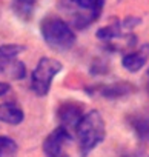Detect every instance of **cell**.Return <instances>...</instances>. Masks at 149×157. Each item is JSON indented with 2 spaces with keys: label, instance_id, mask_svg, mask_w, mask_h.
<instances>
[{
  "label": "cell",
  "instance_id": "6da1fadb",
  "mask_svg": "<svg viewBox=\"0 0 149 157\" xmlns=\"http://www.w3.org/2000/svg\"><path fill=\"white\" fill-rule=\"evenodd\" d=\"M74 134L77 139L80 157H88L106 137V125L100 111L91 109L85 113L74 129Z\"/></svg>",
  "mask_w": 149,
  "mask_h": 157
},
{
  "label": "cell",
  "instance_id": "7a4b0ae2",
  "mask_svg": "<svg viewBox=\"0 0 149 157\" xmlns=\"http://www.w3.org/2000/svg\"><path fill=\"white\" fill-rule=\"evenodd\" d=\"M58 8L69 14L72 28L85 29L103 13L105 0H57Z\"/></svg>",
  "mask_w": 149,
  "mask_h": 157
},
{
  "label": "cell",
  "instance_id": "3957f363",
  "mask_svg": "<svg viewBox=\"0 0 149 157\" xmlns=\"http://www.w3.org/2000/svg\"><path fill=\"white\" fill-rule=\"evenodd\" d=\"M40 33L46 45L54 51H68L76 43V33L72 26L55 16H46L40 22Z\"/></svg>",
  "mask_w": 149,
  "mask_h": 157
},
{
  "label": "cell",
  "instance_id": "277c9868",
  "mask_svg": "<svg viewBox=\"0 0 149 157\" xmlns=\"http://www.w3.org/2000/svg\"><path fill=\"white\" fill-rule=\"evenodd\" d=\"M63 69V65L52 57H43L39 60L37 66L31 74V90L35 96H46L52 85L54 77Z\"/></svg>",
  "mask_w": 149,
  "mask_h": 157
},
{
  "label": "cell",
  "instance_id": "5b68a950",
  "mask_svg": "<svg viewBox=\"0 0 149 157\" xmlns=\"http://www.w3.org/2000/svg\"><path fill=\"white\" fill-rule=\"evenodd\" d=\"M72 142V134L65 126H58L51 131L43 142L45 157H69L68 146Z\"/></svg>",
  "mask_w": 149,
  "mask_h": 157
},
{
  "label": "cell",
  "instance_id": "8992f818",
  "mask_svg": "<svg viewBox=\"0 0 149 157\" xmlns=\"http://www.w3.org/2000/svg\"><path fill=\"white\" fill-rule=\"evenodd\" d=\"M57 120L60 126H65L69 131H74L82 117L85 116V106L77 100H65L57 106Z\"/></svg>",
  "mask_w": 149,
  "mask_h": 157
},
{
  "label": "cell",
  "instance_id": "52a82bcc",
  "mask_svg": "<svg viewBox=\"0 0 149 157\" xmlns=\"http://www.w3.org/2000/svg\"><path fill=\"white\" fill-rule=\"evenodd\" d=\"M147 59H149V43L141 45L137 51L125 54L123 59H121V65H123V68L126 71L137 72V71H140L146 65Z\"/></svg>",
  "mask_w": 149,
  "mask_h": 157
},
{
  "label": "cell",
  "instance_id": "ba28073f",
  "mask_svg": "<svg viewBox=\"0 0 149 157\" xmlns=\"http://www.w3.org/2000/svg\"><path fill=\"white\" fill-rule=\"evenodd\" d=\"M128 125L140 142H149V113H135L128 117Z\"/></svg>",
  "mask_w": 149,
  "mask_h": 157
},
{
  "label": "cell",
  "instance_id": "9c48e42d",
  "mask_svg": "<svg viewBox=\"0 0 149 157\" xmlns=\"http://www.w3.org/2000/svg\"><path fill=\"white\" fill-rule=\"evenodd\" d=\"M135 91V86L128 82H115L111 85H102L99 86V94L106 99H120L125 96H129Z\"/></svg>",
  "mask_w": 149,
  "mask_h": 157
},
{
  "label": "cell",
  "instance_id": "30bf717a",
  "mask_svg": "<svg viewBox=\"0 0 149 157\" xmlns=\"http://www.w3.org/2000/svg\"><path fill=\"white\" fill-rule=\"evenodd\" d=\"M23 109L13 102L0 103V122L8 123V125H19L23 122Z\"/></svg>",
  "mask_w": 149,
  "mask_h": 157
},
{
  "label": "cell",
  "instance_id": "8fae6325",
  "mask_svg": "<svg viewBox=\"0 0 149 157\" xmlns=\"http://www.w3.org/2000/svg\"><path fill=\"white\" fill-rule=\"evenodd\" d=\"M39 0H11V8L16 17L22 22H29L34 17Z\"/></svg>",
  "mask_w": 149,
  "mask_h": 157
},
{
  "label": "cell",
  "instance_id": "7c38bea8",
  "mask_svg": "<svg viewBox=\"0 0 149 157\" xmlns=\"http://www.w3.org/2000/svg\"><path fill=\"white\" fill-rule=\"evenodd\" d=\"M95 36H97V39H100V40H103V42H112V40H115V39L126 37L125 28H123L121 22H118V20H115L114 23H111V25H108V26L100 28V29L95 33Z\"/></svg>",
  "mask_w": 149,
  "mask_h": 157
},
{
  "label": "cell",
  "instance_id": "4fadbf2b",
  "mask_svg": "<svg viewBox=\"0 0 149 157\" xmlns=\"http://www.w3.org/2000/svg\"><path fill=\"white\" fill-rule=\"evenodd\" d=\"M23 51H25V46L16 45V43H8V45H2V46H0V72H2L3 66L9 60L17 59L19 54H22Z\"/></svg>",
  "mask_w": 149,
  "mask_h": 157
},
{
  "label": "cell",
  "instance_id": "5bb4252c",
  "mask_svg": "<svg viewBox=\"0 0 149 157\" xmlns=\"http://www.w3.org/2000/svg\"><path fill=\"white\" fill-rule=\"evenodd\" d=\"M2 74H5L8 78L22 80V78L26 75V68H25L23 62H20L19 59H13V60H9V62L3 66Z\"/></svg>",
  "mask_w": 149,
  "mask_h": 157
},
{
  "label": "cell",
  "instance_id": "9a60e30c",
  "mask_svg": "<svg viewBox=\"0 0 149 157\" xmlns=\"http://www.w3.org/2000/svg\"><path fill=\"white\" fill-rule=\"evenodd\" d=\"M19 145L8 136H0V157H16Z\"/></svg>",
  "mask_w": 149,
  "mask_h": 157
},
{
  "label": "cell",
  "instance_id": "2e32d148",
  "mask_svg": "<svg viewBox=\"0 0 149 157\" xmlns=\"http://www.w3.org/2000/svg\"><path fill=\"white\" fill-rule=\"evenodd\" d=\"M106 71H108V62H103L102 59L94 62L92 66H91V72L92 74H105Z\"/></svg>",
  "mask_w": 149,
  "mask_h": 157
},
{
  "label": "cell",
  "instance_id": "e0dca14e",
  "mask_svg": "<svg viewBox=\"0 0 149 157\" xmlns=\"http://www.w3.org/2000/svg\"><path fill=\"white\" fill-rule=\"evenodd\" d=\"M9 90H11L9 83H6V82H0V97L6 96V94L9 93Z\"/></svg>",
  "mask_w": 149,
  "mask_h": 157
},
{
  "label": "cell",
  "instance_id": "ac0fdd59",
  "mask_svg": "<svg viewBox=\"0 0 149 157\" xmlns=\"http://www.w3.org/2000/svg\"><path fill=\"white\" fill-rule=\"evenodd\" d=\"M147 74H149V72H147Z\"/></svg>",
  "mask_w": 149,
  "mask_h": 157
}]
</instances>
